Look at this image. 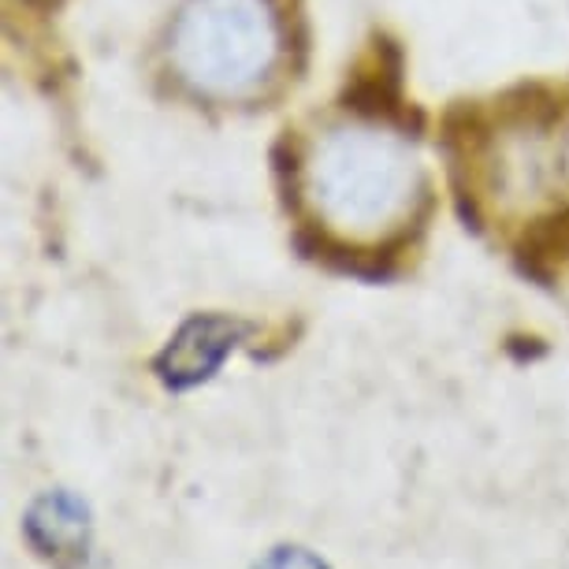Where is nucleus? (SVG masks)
I'll use <instances>...</instances> for the list:
<instances>
[{
    "label": "nucleus",
    "instance_id": "obj_2",
    "mask_svg": "<svg viewBox=\"0 0 569 569\" xmlns=\"http://www.w3.org/2000/svg\"><path fill=\"white\" fill-rule=\"evenodd\" d=\"M283 34L268 0H187L171 27L168 57L201 98H246L276 71Z\"/></svg>",
    "mask_w": 569,
    "mask_h": 569
},
{
    "label": "nucleus",
    "instance_id": "obj_5",
    "mask_svg": "<svg viewBox=\"0 0 569 569\" xmlns=\"http://www.w3.org/2000/svg\"><path fill=\"white\" fill-rule=\"evenodd\" d=\"M253 569H331V566L320 555L306 551V547H298V543H279L264 558H257Z\"/></svg>",
    "mask_w": 569,
    "mask_h": 569
},
{
    "label": "nucleus",
    "instance_id": "obj_3",
    "mask_svg": "<svg viewBox=\"0 0 569 569\" xmlns=\"http://www.w3.org/2000/svg\"><path fill=\"white\" fill-rule=\"evenodd\" d=\"M23 536L38 558L52 569H104L93 547L90 502L68 488H52L30 502L23 518Z\"/></svg>",
    "mask_w": 569,
    "mask_h": 569
},
{
    "label": "nucleus",
    "instance_id": "obj_4",
    "mask_svg": "<svg viewBox=\"0 0 569 569\" xmlns=\"http://www.w3.org/2000/svg\"><path fill=\"white\" fill-rule=\"evenodd\" d=\"M242 320L220 317V313H198L182 325L164 350L157 353L153 369L171 391H190L217 376V369L228 361V353L239 347L246 336Z\"/></svg>",
    "mask_w": 569,
    "mask_h": 569
},
{
    "label": "nucleus",
    "instance_id": "obj_1",
    "mask_svg": "<svg viewBox=\"0 0 569 569\" xmlns=\"http://www.w3.org/2000/svg\"><path fill=\"white\" fill-rule=\"evenodd\" d=\"M309 209L342 239H376L413 212L421 164L399 131L339 123L313 142L302 168Z\"/></svg>",
    "mask_w": 569,
    "mask_h": 569
}]
</instances>
